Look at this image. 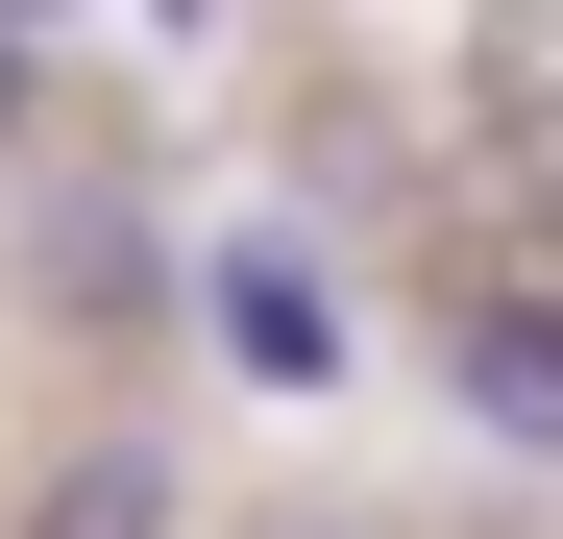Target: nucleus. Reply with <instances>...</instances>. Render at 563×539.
I'll return each mask as SVG.
<instances>
[{
	"label": "nucleus",
	"instance_id": "1",
	"mask_svg": "<svg viewBox=\"0 0 563 539\" xmlns=\"http://www.w3.org/2000/svg\"><path fill=\"white\" fill-rule=\"evenodd\" d=\"M197 295H221V369H245V393H343V295H319V245H295V221H245Z\"/></svg>",
	"mask_w": 563,
	"mask_h": 539
},
{
	"label": "nucleus",
	"instance_id": "2",
	"mask_svg": "<svg viewBox=\"0 0 563 539\" xmlns=\"http://www.w3.org/2000/svg\"><path fill=\"white\" fill-rule=\"evenodd\" d=\"M441 393L490 417V441H539V466H563V270H490V295L441 319Z\"/></svg>",
	"mask_w": 563,
	"mask_h": 539
},
{
	"label": "nucleus",
	"instance_id": "3",
	"mask_svg": "<svg viewBox=\"0 0 563 539\" xmlns=\"http://www.w3.org/2000/svg\"><path fill=\"white\" fill-rule=\"evenodd\" d=\"M172 491H197V466H172L147 417L123 441H49V466H25V539H172Z\"/></svg>",
	"mask_w": 563,
	"mask_h": 539
},
{
	"label": "nucleus",
	"instance_id": "4",
	"mask_svg": "<svg viewBox=\"0 0 563 539\" xmlns=\"http://www.w3.org/2000/svg\"><path fill=\"white\" fill-rule=\"evenodd\" d=\"M25 319H172L147 221H99V197H74V221H49V295H25Z\"/></svg>",
	"mask_w": 563,
	"mask_h": 539
},
{
	"label": "nucleus",
	"instance_id": "5",
	"mask_svg": "<svg viewBox=\"0 0 563 539\" xmlns=\"http://www.w3.org/2000/svg\"><path fill=\"white\" fill-rule=\"evenodd\" d=\"M25 74H49V0H0V147H25Z\"/></svg>",
	"mask_w": 563,
	"mask_h": 539
},
{
	"label": "nucleus",
	"instance_id": "6",
	"mask_svg": "<svg viewBox=\"0 0 563 539\" xmlns=\"http://www.w3.org/2000/svg\"><path fill=\"white\" fill-rule=\"evenodd\" d=\"M245 539H367V515H245Z\"/></svg>",
	"mask_w": 563,
	"mask_h": 539
}]
</instances>
